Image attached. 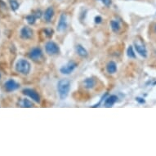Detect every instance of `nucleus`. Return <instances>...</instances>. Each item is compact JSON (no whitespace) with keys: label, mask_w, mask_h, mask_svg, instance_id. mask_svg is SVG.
<instances>
[{"label":"nucleus","mask_w":156,"mask_h":156,"mask_svg":"<svg viewBox=\"0 0 156 156\" xmlns=\"http://www.w3.org/2000/svg\"><path fill=\"white\" fill-rule=\"evenodd\" d=\"M67 27V17L65 14H61V17H60L59 22L57 25V30L59 32H62L64 31Z\"/></svg>","instance_id":"obj_8"},{"label":"nucleus","mask_w":156,"mask_h":156,"mask_svg":"<svg viewBox=\"0 0 156 156\" xmlns=\"http://www.w3.org/2000/svg\"><path fill=\"white\" fill-rule=\"evenodd\" d=\"M70 82L68 79H61L58 82L57 84V90L59 92L60 98L61 100L65 99L69 92H70Z\"/></svg>","instance_id":"obj_1"},{"label":"nucleus","mask_w":156,"mask_h":156,"mask_svg":"<svg viewBox=\"0 0 156 156\" xmlns=\"http://www.w3.org/2000/svg\"><path fill=\"white\" fill-rule=\"evenodd\" d=\"M100 1L104 5L106 6V7H109L111 4V0H100Z\"/></svg>","instance_id":"obj_21"},{"label":"nucleus","mask_w":156,"mask_h":156,"mask_svg":"<svg viewBox=\"0 0 156 156\" xmlns=\"http://www.w3.org/2000/svg\"><path fill=\"white\" fill-rule=\"evenodd\" d=\"M106 70L108 73L110 74H114L117 70V65L115 64V62L114 61H110L106 65Z\"/></svg>","instance_id":"obj_14"},{"label":"nucleus","mask_w":156,"mask_h":156,"mask_svg":"<svg viewBox=\"0 0 156 156\" xmlns=\"http://www.w3.org/2000/svg\"><path fill=\"white\" fill-rule=\"evenodd\" d=\"M33 30L28 26L23 27L21 30V37L24 39H30L32 38Z\"/></svg>","instance_id":"obj_9"},{"label":"nucleus","mask_w":156,"mask_h":156,"mask_svg":"<svg viewBox=\"0 0 156 156\" xmlns=\"http://www.w3.org/2000/svg\"><path fill=\"white\" fill-rule=\"evenodd\" d=\"M31 65L30 63L26 60L21 59L16 62V70L17 72L23 74V75H28L30 71Z\"/></svg>","instance_id":"obj_2"},{"label":"nucleus","mask_w":156,"mask_h":156,"mask_svg":"<svg viewBox=\"0 0 156 156\" xmlns=\"http://www.w3.org/2000/svg\"><path fill=\"white\" fill-rule=\"evenodd\" d=\"M41 16V11H38L36 14H31L26 16V21L30 25H34L35 23V21L37 18H39Z\"/></svg>","instance_id":"obj_10"},{"label":"nucleus","mask_w":156,"mask_h":156,"mask_svg":"<svg viewBox=\"0 0 156 156\" xmlns=\"http://www.w3.org/2000/svg\"><path fill=\"white\" fill-rule=\"evenodd\" d=\"M141 98H136V100H137V101H138L139 102H141V103L145 102V101H144V100H141Z\"/></svg>","instance_id":"obj_24"},{"label":"nucleus","mask_w":156,"mask_h":156,"mask_svg":"<svg viewBox=\"0 0 156 156\" xmlns=\"http://www.w3.org/2000/svg\"><path fill=\"white\" fill-rule=\"evenodd\" d=\"M23 94L26 95L29 97H30L33 101H34L35 102L38 103L40 102V97L36 91H34V89H30V88H26L23 90Z\"/></svg>","instance_id":"obj_4"},{"label":"nucleus","mask_w":156,"mask_h":156,"mask_svg":"<svg viewBox=\"0 0 156 156\" xmlns=\"http://www.w3.org/2000/svg\"><path fill=\"white\" fill-rule=\"evenodd\" d=\"M10 3V6H11V8L13 11H16L19 7V3L16 0H10L9 1Z\"/></svg>","instance_id":"obj_19"},{"label":"nucleus","mask_w":156,"mask_h":156,"mask_svg":"<svg viewBox=\"0 0 156 156\" xmlns=\"http://www.w3.org/2000/svg\"><path fill=\"white\" fill-rule=\"evenodd\" d=\"M117 100H118V97L115 95H112V96L109 97L105 102V106L106 107H111L114 104L117 102Z\"/></svg>","instance_id":"obj_13"},{"label":"nucleus","mask_w":156,"mask_h":156,"mask_svg":"<svg viewBox=\"0 0 156 156\" xmlns=\"http://www.w3.org/2000/svg\"><path fill=\"white\" fill-rule=\"evenodd\" d=\"M102 21V17L101 16H96V18H95V22L97 23V24H100L101 22Z\"/></svg>","instance_id":"obj_23"},{"label":"nucleus","mask_w":156,"mask_h":156,"mask_svg":"<svg viewBox=\"0 0 156 156\" xmlns=\"http://www.w3.org/2000/svg\"><path fill=\"white\" fill-rule=\"evenodd\" d=\"M135 48L136 50V52L140 54L141 56L146 57V56H147V51H146L145 48L142 44H138V43H135Z\"/></svg>","instance_id":"obj_11"},{"label":"nucleus","mask_w":156,"mask_h":156,"mask_svg":"<svg viewBox=\"0 0 156 156\" xmlns=\"http://www.w3.org/2000/svg\"><path fill=\"white\" fill-rule=\"evenodd\" d=\"M19 83H17L16 81L13 79H9L4 83V87L7 91H12L16 90L17 88H19Z\"/></svg>","instance_id":"obj_6"},{"label":"nucleus","mask_w":156,"mask_h":156,"mask_svg":"<svg viewBox=\"0 0 156 156\" xmlns=\"http://www.w3.org/2000/svg\"><path fill=\"white\" fill-rule=\"evenodd\" d=\"M54 15V10L53 8L52 7H48L45 12H44V20L46 21L47 22H51V20H52V18L53 17Z\"/></svg>","instance_id":"obj_12"},{"label":"nucleus","mask_w":156,"mask_h":156,"mask_svg":"<svg viewBox=\"0 0 156 156\" xmlns=\"http://www.w3.org/2000/svg\"><path fill=\"white\" fill-rule=\"evenodd\" d=\"M155 31H156V25H155Z\"/></svg>","instance_id":"obj_25"},{"label":"nucleus","mask_w":156,"mask_h":156,"mask_svg":"<svg viewBox=\"0 0 156 156\" xmlns=\"http://www.w3.org/2000/svg\"><path fill=\"white\" fill-rule=\"evenodd\" d=\"M76 52H77V53L79 54L80 56H83V57H86L87 56V50L83 47H82L81 45H78L76 47Z\"/></svg>","instance_id":"obj_16"},{"label":"nucleus","mask_w":156,"mask_h":156,"mask_svg":"<svg viewBox=\"0 0 156 156\" xmlns=\"http://www.w3.org/2000/svg\"><path fill=\"white\" fill-rule=\"evenodd\" d=\"M45 49H46V52L49 55H55L57 54L60 52V48L58 45L54 42L49 41L46 43L45 45Z\"/></svg>","instance_id":"obj_3"},{"label":"nucleus","mask_w":156,"mask_h":156,"mask_svg":"<svg viewBox=\"0 0 156 156\" xmlns=\"http://www.w3.org/2000/svg\"><path fill=\"white\" fill-rule=\"evenodd\" d=\"M83 84H84V87H86V88H92L93 87L95 86V84H96V82L95 80L93 79H91V78H88V79H87L83 81Z\"/></svg>","instance_id":"obj_15"},{"label":"nucleus","mask_w":156,"mask_h":156,"mask_svg":"<svg viewBox=\"0 0 156 156\" xmlns=\"http://www.w3.org/2000/svg\"></svg>","instance_id":"obj_26"},{"label":"nucleus","mask_w":156,"mask_h":156,"mask_svg":"<svg viewBox=\"0 0 156 156\" xmlns=\"http://www.w3.org/2000/svg\"><path fill=\"white\" fill-rule=\"evenodd\" d=\"M20 106H21L22 107L26 108H30L34 106L33 103L31 102H30L29 100H27V99H23V100H22V101L20 102Z\"/></svg>","instance_id":"obj_17"},{"label":"nucleus","mask_w":156,"mask_h":156,"mask_svg":"<svg viewBox=\"0 0 156 156\" xmlns=\"http://www.w3.org/2000/svg\"><path fill=\"white\" fill-rule=\"evenodd\" d=\"M29 56L30 59L34 60V61H38L43 57V52L40 48H35L31 50V52L29 54Z\"/></svg>","instance_id":"obj_7"},{"label":"nucleus","mask_w":156,"mask_h":156,"mask_svg":"<svg viewBox=\"0 0 156 156\" xmlns=\"http://www.w3.org/2000/svg\"><path fill=\"white\" fill-rule=\"evenodd\" d=\"M110 26H111V29L114 32L117 33L120 29V26L118 24V22H115V21H111L110 22Z\"/></svg>","instance_id":"obj_18"},{"label":"nucleus","mask_w":156,"mask_h":156,"mask_svg":"<svg viewBox=\"0 0 156 156\" xmlns=\"http://www.w3.org/2000/svg\"><path fill=\"white\" fill-rule=\"evenodd\" d=\"M45 33L48 37H51L52 35V30H45Z\"/></svg>","instance_id":"obj_22"},{"label":"nucleus","mask_w":156,"mask_h":156,"mask_svg":"<svg viewBox=\"0 0 156 156\" xmlns=\"http://www.w3.org/2000/svg\"><path fill=\"white\" fill-rule=\"evenodd\" d=\"M76 66H77V65H76L75 62L70 61V62L67 63V65L63 66V67H61L60 71L63 75H70V74H71L74 71V70L76 68Z\"/></svg>","instance_id":"obj_5"},{"label":"nucleus","mask_w":156,"mask_h":156,"mask_svg":"<svg viewBox=\"0 0 156 156\" xmlns=\"http://www.w3.org/2000/svg\"><path fill=\"white\" fill-rule=\"evenodd\" d=\"M127 53H128V56L130 57V58H135L136 57V55H135L134 51H133V48H132V46H130L129 48H128Z\"/></svg>","instance_id":"obj_20"}]
</instances>
